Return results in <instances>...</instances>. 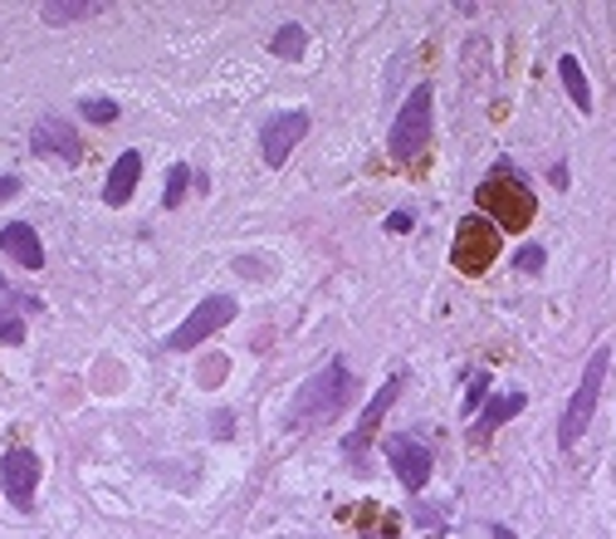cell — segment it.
Here are the masks:
<instances>
[{"label":"cell","instance_id":"cell-1","mask_svg":"<svg viewBox=\"0 0 616 539\" xmlns=\"http://www.w3.org/2000/svg\"><path fill=\"white\" fill-rule=\"evenodd\" d=\"M348 397H352V368L342 358H333L324 373H314V378L294 393V403L284 407V427H289V431L324 427V421H333L342 413Z\"/></svg>","mask_w":616,"mask_h":539},{"label":"cell","instance_id":"cell-2","mask_svg":"<svg viewBox=\"0 0 616 539\" xmlns=\"http://www.w3.org/2000/svg\"><path fill=\"white\" fill-rule=\"evenodd\" d=\"M475 202H480V216L494 221L500 231H528L533 226V211H538V202H533V192H528V182L519 177L509 162H500V167H494L490 177L480 182Z\"/></svg>","mask_w":616,"mask_h":539},{"label":"cell","instance_id":"cell-3","mask_svg":"<svg viewBox=\"0 0 616 539\" xmlns=\"http://www.w3.org/2000/svg\"><path fill=\"white\" fill-rule=\"evenodd\" d=\"M607 363H612V348L597 344V348H592V358H587V368H583V378H577V393L567 397V413H563V421H558V447H563V451H573L577 441H583L587 421H592V413H597V397H602V378H607Z\"/></svg>","mask_w":616,"mask_h":539},{"label":"cell","instance_id":"cell-4","mask_svg":"<svg viewBox=\"0 0 616 539\" xmlns=\"http://www.w3.org/2000/svg\"><path fill=\"white\" fill-rule=\"evenodd\" d=\"M500 236L504 231L494 226V221H484V216H465L460 221V231H455V245H450V265L460 270V275H484L494 261H500Z\"/></svg>","mask_w":616,"mask_h":539},{"label":"cell","instance_id":"cell-5","mask_svg":"<svg viewBox=\"0 0 616 539\" xmlns=\"http://www.w3.org/2000/svg\"><path fill=\"white\" fill-rule=\"evenodd\" d=\"M431 143V84H417L407 93V103H401L392 133H387V152L392 157H417V152Z\"/></svg>","mask_w":616,"mask_h":539},{"label":"cell","instance_id":"cell-6","mask_svg":"<svg viewBox=\"0 0 616 539\" xmlns=\"http://www.w3.org/2000/svg\"><path fill=\"white\" fill-rule=\"evenodd\" d=\"M401 383H407V373H397V378H387L382 383V393L367 403V413L358 417V427L342 437V456H348L358 471H367V447H372V437L382 431V421H387V413H392V403L401 397Z\"/></svg>","mask_w":616,"mask_h":539},{"label":"cell","instance_id":"cell-7","mask_svg":"<svg viewBox=\"0 0 616 539\" xmlns=\"http://www.w3.org/2000/svg\"><path fill=\"white\" fill-rule=\"evenodd\" d=\"M240 314V304H235L230 295H211V299H201L196 309H192V319L182 324V329H172L167 334V348L172 354H186V348H196V344H206L211 334H220L225 324Z\"/></svg>","mask_w":616,"mask_h":539},{"label":"cell","instance_id":"cell-8","mask_svg":"<svg viewBox=\"0 0 616 539\" xmlns=\"http://www.w3.org/2000/svg\"><path fill=\"white\" fill-rule=\"evenodd\" d=\"M40 456L30 447H10L6 461H0V490H6V500L16 510H30L34 506V490H40Z\"/></svg>","mask_w":616,"mask_h":539},{"label":"cell","instance_id":"cell-9","mask_svg":"<svg viewBox=\"0 0 616 539\" xmlns=\"http://www.w3.org/2000/svg\"><path fill=\"white\" fill-rule=\"evenodd\" d=\"M304 133H308V113L304 109H289V113L265 119V128H259V157H265V167H284L289 152L304 143Z\"/></svg>","mask_w":616,"mask_h":539},{"label":"cell","instance_id":"cell-10","mask_svg":"<svg viewBox=\"0 0 616 539\" xmlns=\"http://www.w3.org/2000/svg\"><path fill=\"white\" fill-rule=\"evenodd\" d=\"M387 461H392L397 480L411 490V496H421L425 480H431V447H421L417 437H407V431H392V437L382 441Z\"/></svg>","mask_w":616,"mask_h":539},{"label":"cell","instance_id":"cell-11","mask_svg":"<svg viewBox=\"0 0 616 539\" xmlns=\"http://www.w3.org/2000/svg\"><path fill=\"white\" fill-rule=\"evenodd\" d=\"M30 148L44 152V157L69 162V167L84 157V143H79V133L69 128L64 113H40V119H34V128H30Z\"/></svg>","mask_w":616,"mask_h":539},{"label":"cell","instance_id":"cell-12","mask_svg":"<svg viewBox=\"0 0 616 539\" xmlns=\"http://www.w3.org/2000/svg\"><path fill=\"white\" fill-rule=\"evenodd\" d=\"M0 251L25 270H44V245H40V236H34L30 221H10V226L0 231Z\"/></svg>","mask_w":616,"mask_h":539},{"label":"cell","instance_id":"cell-13","mask_svg":"<svg viewBox=\"0 0 616 539\" xmlns=\"http://www.w3.org/2000/svg\"><path fill=\"white\" fill-rule=\"evenodd\" d=\"M137 177H142V152H123V157L113 162L109 182H103V202H109V206H127V202H133Z\"/></svg>","mask_w":616,"mask_h":539},{"label":"cell","instance_id":"cell-14","mask_svg":"<svg viewBox=\"0 0 616 539\" xmlns=\"http://www.w3.org/2000/svg\"><path fill=\"white\" fill-rule=\"evenodd\" d=\"M524 407H528V397H524V393H509V397H490V403H484V413H480V427L470 431V437H475L480 447H484V441H490V437H494V431L504 427L509 417H519V413H524Z\"/></svg>","mask_w":616,"mask_h":539},{"label":"cell","instance_id":"cell-15","mask_svg":"<svg viewBox=\"0 0 616 539\" xmlns=\"http://www.w3.org/2000/svg\"><path fill=\"white\" fill-rule=\"evenodd\" d=\"M103 0H44L40 6V16H44V26H74V20H93V16H103Z\"/></svg>","mask_w":616,"mask_h":539},{"label":"cell","instance_id":"cell-16","mask_svg":"<svg viewBox=\"0 0 616 539\" xmlns=\"http://www.w3.org/2000/svg\"><path fill=\"white\" fill-rule=\"evenodd\" d=\"M558 74H563V89H567V99H573L583 113H592V84H587L583 64H577V54H563V60H558Z\"/></svg>","mask_w":616,"mask_h":539},{"label":"cell","instance_id":"cell-17","mask_svg":"<svg viewBox=\"0 0 616 539\" xmlns=\"http://www.w3.org/2000/svg\"><path fill=\"white\" fill-rule=\"evenodd\" d=\"M304 50H308V30L299 26V20L279 26L275 40H269V54H279V60H304Z\"/></svg>","mask_w":616,"mask_h":539},{"label":"cell","instance_id":"cell-18","mask_svg":"<svg viewBox=\"0 0 616 539\" xmlns=\"http://www.w3.org/2000/svg\"><path fill=\"white\" fill-rule=\"evenodd\" d=\"M186 186H192V167H186V162H176V167L167 172V196H162V206H167V211L182 206Z\"/></svg>","mask_w":616,"mask_h":539},{"label":"cell","instance_id":"cell-19","mask_svg":"<svg viewBox=\"0 0 616 539\" xmlns=\"http://www.w3.org/2000/svg\"><path fill=\"white\" fill-rule=\"evenodd\" d=\"M79 109H84L89 123H117V103L113 99H84Z\"/></svg>","mask_w":616,"mask_h":539},{"label":"cell","instance_id":"cell-20","mask_svg":"<svg viewBox=\"0 0 616 539\" xmlns=\"http://www.w3.org/2000/svg\"><path fill=\"white\" fill-rule=\"evenodd\" d=\"M0 344H25V324H20V314H10L6 304H0Z\"/></svg>","mask_w":616,"mask_h":539},{"label":"cell","instance_id":"cell-21","mask_svg":"<svg viewBox=\"0 0 616 539\" xmlns=\"http://www.w3.org/2000/svg\"><path fill=\"white\" fill-rule=\"evenodd\" d=\"M543 261H548V255H543V245H524V251H519V270H524V275H538Z\"/></svg>","mask_w":616,"mask_h":539},{"label":"cell","instance_id":"cell-22","mask_svg":"<svg viewBox=\"0 0 616 539\" xmlns=\"http://www.w3.org/2000/svg\"><path fill=\"white\" fill-rule=\"evenodd\" d=\"M484 393H490V373H475V378H470V393H465V413H475L484 403Z\"/></svg>","mask_w":616,"mask_h":539},{"label":"cell","instance_id":"cell-23","mask_svg":"<svg viewBox=\"0 0 616 539\" xmlns=\"http://www.w3.org/2000/svg\"><path fill=\"white\" fill-rule=\"evenodd\" d=\"M387 231H392V236H407V231H411V216H407V211H392V216H387Z\"/></svg>","mask_w":616,"mask_h":539},{"label":"cell","instance_id":"cell-24","mask_svg":"<svg viewBox=\"0 0 616 539\" xmlns=\"http://www.w3.org/2000/svg\"><path fill=\"white\" fill-rule=\"evenodd\" d=\"M211 421H216V437H230V431H235V417L230 413H216Z\"/></svg>","mask_w":616,"mask_h":539},{"label":"cell","instance_id":"cell-25","mask_svg":"<svg viewBox=\"0 0 616 539\" xmlns=\"http://www.w3.org/2000/svg\"><path fill=\"white\" fill-rule=\"evenodd\" d=\"M16 192H20V177H0V202H10Z\"/></svg>","mask_w":616,"mask_h":539}]
</instances>
